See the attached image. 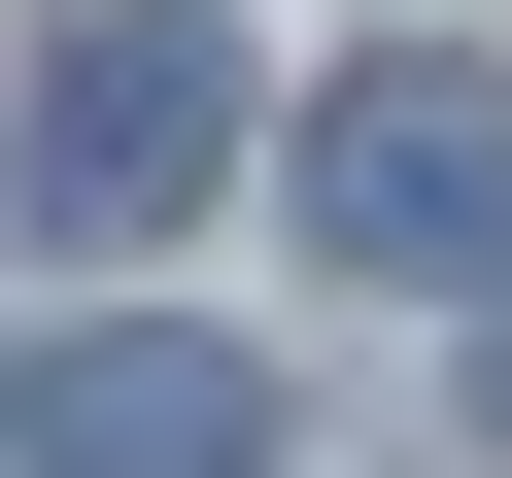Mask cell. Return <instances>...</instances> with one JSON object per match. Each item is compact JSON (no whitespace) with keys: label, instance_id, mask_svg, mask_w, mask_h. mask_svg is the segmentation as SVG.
<instances>
[{"label":"cell","instance_id":"obj_1","mask_svg":"<svg viewBox=\"0 0 512 478\" xmlns=\"http://www.w3.org/2000/svg\"><path fill=\"white\" fill-rule=\"evenodd\" d=\"M205 171H239V35H205V0H69V35H35V103H0V205H35L69 274H137Z\"/></svg>","mask_w":512,"mask_h":478},{"label":"cell","instance_id":"obj_3","mask_svg":"<svg viewBox=\"0 0 512 478\" xmlns=\"http://www.w3.org/2000/svg\"><path fill=\"white\" fill-rule=\"evenodd\" d=\"M0 444L35 478H274V376H239L205 308H69L35 376H0Z\"/></svg>","mask_w":512,"mask_h":478},{"label":"cell","instance_id":"obj_4","mask_svg":"<svg viewBox=\"0 0 512 478\" xmlns=\"http://www.w3.org/2000/svg\"><path fill=\"white\" fill-rule=\"evenodd\" d=\"M478 410H512V342H478Z\"/></svg>","mask_w":512,"mask_h":478},{"label":"cell","instance_id":"obj_2","mask_svg":"<svg viewBox=\"0 0 512 478\" xmlns=\"http://www.w3.org/2000/svg\"><path fill=\"white\" fill-rule=\"evenodd\" d=\"M274 171H308V239H342V274H512V69H444V35H376Z\"/></svg>","mask_w":512,"mask_h":478}]
</instances>
